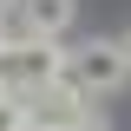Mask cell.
Masks as SVG:
<instances>
[{
    "label": "cell",
    "instance_id": "1",
    "mask_svg": "<svg viewBox=\"0 0 131 131\" xmlns=\"http://www.w3.org/2000/svg\"><path fill=\"white\" fill-rule=\"evenodd\" d=\"M59 72L79 85L85 98H105V92H118V85H125V72H131V59H125V39H85V46L59 52Z\"/></svg>",
    "mask_w": 131,
    "mask_h": 131
},
{
    "label": "cell",
    "instance_id": "2",
    "mask_svg": "<svg viewBox=\"0 0 131 131\" xmlns=\"http://www.w3.org/2000/svg\"><path fill=\"white\" fill-rule=\"evenodd\" d=\"M13 7H20L26 39H59L72 26V13H79V0H13Z\"/></svg>",
    "mask_w": 131,
    "mask_h": 131
},
{
    "label": "cell",
    "instance_id": "3",
    "mask_svg": "<svg viewBox=\"0 0 131 131\" xmlns=\"http://www.w3.org/2000/svg\"><path fill=\"white\" fill-rule=\"evenodd\" d=\"M20 125H26V105H20V98H7V92H0V131H20Z\"/></svg>",
    "mask_w": 131,
    "mask_h": 131
},
{
    "label": "cell",
    "instance_id": "4",
    "mask_svg": "<svg viewBox=\"0 0 131 131\" xmlns=\"http://www.w3.org/2000/svg\"><path fill=\"white\" fill-rule=\"evenodd\" d=\"M7 7H13V0H0V13H7Z\"/></svg>",
    "mask_w": 131,
    "mask_h": 131
},
{
    "label": "cell",
    "instance_id": "5",
    "mask_svg": "<svg viewBox=\"0 0 131 131\" xmlns=\"http://www.w3.org/2000/svg\"><path fill=\"white\" fill-rule=\"evenodd\" d=\"M20 131H39V125H20Z\"/></svg>",
    "mask_w": 131,
    "mask_h": 131
}]
</instances>
